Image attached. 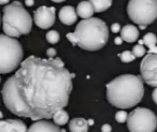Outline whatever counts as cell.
Instances as JSON below:
<instances>
[{
    "label": "cell",
    "mask_w": 157,
    "mask_h": 132,
    "mask_svg": "<svg viewBox=\"0 0 157 132\" xmlns=\"http://www.w3.org/2000/svg\"><path fill=\"white\" fill-rule=\"evenodd\" d=\"M72 90V76L60 58L29 56L2 87L8 110L33 120L50 119L63 110Z\"/></svg>",
    "instance_id": "cell-1"
},
{
    "label": "cell",
    "mask_w": 157,
    "mask_h": 132,
    "mask_svg": "<svg viewBox=\"0 0 157 132\" xmlns=\"http://www.w3.org/2000/svg\"><path fill=\"white\" fill-rule=\"evenodd\" d=\"M144 96L141 76L124 74L107 84L108 101L120 108H130L137 105Z\"/></svg>",
    "instance_id": "cell-2"
},
{
    "label": "cell",
    "mask_w": 157,
    "mask_h": 132,
    "mask_svg": "<svg viewBox=\"0 0 157 132\" xmlns=\"http://www.w3.org/2000/svg\"><path fill=\"white\" fill-rule=\"evenodd\" d=\"M67 39L73 45L90 52H95L107 44L109 40V28L100 18L90 17L83 20L75 27L74 32L67 33Z\"/></svg>",
    "instance_id": "cell-3"
},
{
    "label": "cell",
    "mask_w": 157,
    "mask_h": 132,
    "mask_svg": "<svg viewBox=\"0 0 157 132\" xmlns=\"http://www.w3.org/2000/svg\"><path fill=\"white\" fill-rule=\"evenodd\" d=\"M33 27V18L18 1L8 5L3 9L2 28L6 36L17 38L30 32Z\"/></svg>",
    "instance_id": "cell-4"
},
{
    "label": "cell",
    "mask_w": 157,
    "mask_h": 132,
    "mask_svg": "<svg viewBox=\"0 0 157 132\" xmlns=\"http://www.w3.org/2000/svg\"><path fill=\"white\" fill-rule=\"evenodd\" d=\"M23 60V48L14 38L0 35V73L7 74L18 68Z\"/></svg>",
    "instance_id": "cell-5"
},
{
    "label": "cell",
    "mask_w": 157,
    "mask_h": 132,
    "mask_svg": "<svg viewBox=\"0 0 157 132\" xmlns=\"http://www.w3.org/2000/svg\"><path fill=\"white\" fill-rule=\"evenodd\" d=\"M127 13L135 24H152L157 18V0H129Z\"/></svg>",
    "instance_id": "cell-6"
},
{
    "label": "cell",
    "mask_w": 157,
    "mask_h": 132,
    "mask_svg": "<svg viewBox=\"0 0 157 132\" xmlns=\"http://www.w3.org/2000/svg\"><path fill=\"white\" fill-rule=\"evenodd\" d=\"M127 127L130 132H154L157 128V117L148 108L137 107L127 116Z\"/></svg>",
    "instance_id": "cell-7"
},
{
    "label": "cell",
    "mask_w": 157,
    "mask_h": 132,
    "mask_svg": "<svg viewBox=\"0 0 157 132\" xmlns=\"http://www.w3.org/2000/svg\"><path fill=\"white\" fill-rule=\"evenodd\" d=\"M142 81L152 87H157V55L147 54L140 63Z\"/></svg>",
    "instance_id": "cell-8"
},
{
    "label": "cell",
    "mask_w": 157,
    "mask_h": 132,
    "mask_svg": "<svg viewBox=\"0 0 157 132\" xmlns=\"http://www.w3.org/2000/svg\"><path fill=\"white\" fill-rule=\"evenodd\" d=\"M33 21L41 29H48L55 23V8L40 7L35 11Z\"/></svg>",
    "instance_id": "cell-9"
},
{
    "label": "cell",
    "mask_w": 157,
    "mask_h": 132,
    "mask_svg": "<svg viewBox=\"0 0 157 132\" xmlns=\"http://www.w3.org/2000/svg\"><path fill=\"white\" fill-rule=\"evenodd\" d=\"M0 132H27V127L18 119L0 120Z\"/></svg>",
    "instance_id": "cell-10"
},
{
    "label": "cell",
    "mask_w": 157,
    "mask_h": 132,
    "mask_svg": "<svg viewBox=\"0 0 157 132\" xmlns=\"http://www.w3.org/2000/svg\"><path fill=\"white\" fill-rule=\"evenodd\" d=\"M27 132H61L58 126L50 121L39 120L30 126L27 129Z\"/></svg>",
    "instance_id": "cell-11"
},
{
    "label": "cell",
    "mask_w": 157,
    "mask_h": 132,
    "mask_svg": "<svg viewBox=\"0 0 157 132\" xmlns=\"http://www.w3.org/2000/svg\"><path fill=\"white\" fill-rule=\"evenodd\" d=\"M59 20L65 25L74 24L78 20V15H76L74 8L71 6H66V7L61 8L59 11Z\"/></svg>",
    "instance_id": "cell-12"
},
{
    "label": "cell",
    "mask_w": 157,
    "mask_h": 132,
    "mask_svg": "<svg viewBox=\"0 0 157 132\" xmlns=\"http://www.w3.org/2000/svg\"><path fill=\"white\" fill-rule=\"evenodd\" d=\"M121 38L123 41L129 42V43L135 42L139 38V30L133 25H126L121 28Z\"/></svg>",
    "instance_id": "cell-13"
},
{
    "label": "cell",
    "mask_w": 157,
    "mask_h": 132,
    "mask_svg": "<svg viewBox=\"0 0 157 132\" xmlns=\"http://www.w3.org/2000/svg\"><path fill=\"white\" fill-rule=\"evenodd\" d=\"M75 12L76 15H78L81 18H84V20L93 17V14L95 13L94 8L90 1H81L76 7Z\"/></svg>",
    "instance_id": "cell-14"
},
{
    "label": "cell",
    "mask_w": 157,
    "mask_h": 132,
    "mask_svg": "<svg viewBox=\"0 0 157 132\" xmlns=\"http://www.w3.org/2000/svg\"><path fill=\"white\" fill-rule=\"evenodd\" d=\"M69 130L71 132H87V120L84 118H73L69 123Z\"/></svg>",
    "instance_id": "cell-15"
},
{
    "label": "cell",
    "mask_w": 157,
    "mask_h": 132,
    "mask_svg": "<svg viewBox=\"0 0 157 132\" xmlns=\"http://www.w3.org/2000/svg\"><path fill=\"white\" fill-rule=\"evenodd\" d=\"M94 8V12L100 13L108 10L112 6V0H88Z\"/></svg>",
    "instance_id": "cell-16"
},
{
    "label": "cell",
    "mask_w": 157,
    "mask_h": 132,
    "mask_svg": "<svg viewBox=\"0 0 157 132\" xmlns=\"http://www.w3.org/2000/svg\"><path fill=\"white\" fill-rule=\"evenodd\" d=\"M52 118L56 126H63L69 121V115L65 110H59L53 115Z\"/></svg>",
    "instance_id": "cell-17"
},
{
    "label": "cell",
    "mask_w": 157,
    "mask_h": 132,
    "mask_svg": "<svg viewBox=\"0 0 157 132\" xmlns=\"http://www.w3.org/2000/svg\"><path fill=\"white\" fill-rule=\"evenodd\" d=\"M142 41H143V44H145V45L148 47V50H150V48L156 46L157 38H156V36H155L154 33L148 32V33H146V35L144 36Z\"/></svg>",
    "instance_id": "cell-18"
},
{
    "label": "cell",
    "mask_w": 157,
    "mask_h": 132,
    "mask_svg": "<svg viewBox=\"0 0 157 132\" xmlns=\"http://www.w3.org/2000/svg\"><path fill=\"white\" fill-rule=\"evenodd\" d=\"M59 39H60V36L56 30H50L46 33V40H48V43L55 44L59 41Z\"/></svg>",
    "instance_id": "cell-19"
},
{
    "label": "cell",
    "mask_w": 157,
    "mask_h": 132,
    "mask_svg": "<svg viewBox=\"0 0 157 132\" xmlns=\"http://www.w3.org/2000/svg\"><path fill=\"white\" fill-rule=\"evenodd\" d=\"M120 58L123 62L126 63V62H131V61H133L136 57H135V55L132 54V52H130V51H124V52L120 55Z\"/></svg>",
    "instance_id": "cell-20"
},
{
    "label": "cell",
    "mask_w": 157,
    "mask_h": 132,
    "mask_svg": "<svg viewBox=\"0 0 157 132\" xmlns=\"http://www.w3.org/2000/svg\"><path fill=\"white\" fill-rule=\"evenodd\" d=\"M145 48L143 47V45H139L137 44L136 46H133L132 48V54L135 55V57H142L143 55H145Z\"/></svg>",
    "instance_id": "cell-21"
},
{
    "label": "cell",
    "mask_w": 157,
    "mask_h": 132,
    "mask_svg": "<svg viewBox=\"0 0 157 132\" xmlns=\"http://www.w3.org/2000/svg\"><path fill=\"white\" fill-rule=\"evenodd\" d=\"M127 116H128V114L125 111H118L115 114V119L120 123H124L127 121Z\"/></svg>",
    "instance_id": "cell-22"
},
{
    "label": "cell",
    "mask_w": 157,
    "mask_h": 132,
    "mask_svg": "<svg viewBox=\"0 0 157 132\" xmlns=\"http://www.w3.org/2000/svg\"><path fill=\"white\" fill-rule=\"evenodd\" d=\"M111 31H112V32H114V33H117L118 31H121L120 24H118V23H114V24L111 26Z\"/></svg>",
    "instance_id": "cell-23"
},
{
    "label": "cell",
    "mask_w": 157,
    "mask_h": 132,
    "mask_svg": "<svg viewBox=\"0 0 157 132\" xmlns=\"http://www.w3.org/2000/svg\"><path fill=\"white\" fill-rule=\"evenodd\" d=\"M112 127L109 125V123H105V125L101 127V131L102 132H111Z\"/></svg>",
    "instance_id": "cell-24"
},
{
    "label": "cell",
    "mask_w": 157,
    "mask_h": 132,
    "mask_svg": "<svg viewBox=\"0 0 157 132\" xmlns=\"http://www.w3.org/2000/svg\"><path fill=\"white\" fill-rule=\"evenodd\" d=\"M46 54H48V56L50 57V58H53V57L56 55V51H55L54 48H48V50L46 51Z\"/></svg>",
    "instance_id": "cell-25"
},
{
    "label": "cell",
    "mask_w": 157,
    "mask_h": 132,
    "mask_svg": "<svg viewBox=\"0 0 157 132\" xmlns=\"http://www.w3.org/2000/svg\"><path fill=\"white\" fill-rule=\"evenodd\" d=\"M152 98H153V101L157 104V87H155V89L153 90V93H152Z\"/></svg>",
    "instance_id": "cell-26"
},
{
    "label": "cell",
    "mask_w": 157,
    "mask_h": 132,
    "mask_svg": "<svg viewBox=\"0 0 157 132\" xmlns=\"http://www.w3.org/2000/svg\"><path fill=\"white\" fill-rule=\"evenodd\" d=\"M147 53H148V54H154V55H157V45H156V46H154V47H152V48H150Z\"/></svg>",
    "instance_id": "cell-27"
},
{
    "label": "cell",
    "mask_w": 157,
    "mask_h": 132,
    "mask_svg": "<svg viewBox=\"0 0 157 132\" xmlns=\"http://www.w3.org/2000/svg\"><path fill=\"white\" fill-rule=\"evenodd\" d=\"M114 42H115L116 45H121V44L123 43V40H122V38H121V37H117V38H115V39H114Z\"/></svg>",
    "instance_id": "cell-28"
},
{
    "label": "cell",
    "mask_w": 157,
    "mask_h": 132,
    "mask_svg": "<svg viewBox=\"0 0 157 132\" xmlns=\"http://www.w3.org/2000/svg\"><path fill=\"white\" fill-rule=\"evenodd\" d=\"M26 5L28 6V7H31V6L33 5V0H26Z\"/></svg>",
    "instance_id": "cell-29"
},
{
    "label": "cell",
    "mask_w": 157,
    "mask_h": 132,
    "mask_svg": "<svg viewBox=\"0 0 157 132\" xmlns=\"http://www.w3.org/2000/svg\"><path fill=\"white\" fill-rule=\"evenodd\" d=\"M10 0H0V5H6V3L9 2Z\"/></svg>",
    "instance_id": "cell-30"
},
{
    "label": "cell",
    "mask_w": 157,
    "mask_h": 132,
    "mask_svg": "<svg viewBox=\"0 0 157 132\" xmlns=\"http://www.w3.org/2000/svg\"><path fill=\"white\" fill-rule=\"evenodd\" d=\"M54 2H63V1H66V0H52Z\"/></svg>",
    "instance_id": "cell-31"
},
{
    "label": "cell",
    "mask_w": 157,
    "mask_h": 132,
    "mask_svg": "<svg viewBox=\"0 0 157 132\" xmlns=\"http://www.w3.org/2000/svg\"><path fill=\"white\" fill-rule=\"evenodd\" d=\"M139 45H143V41L142 40H139Z\"/></svg>",
    "instance_id": "cell-32"
},
{
    "label": "cell",
    "mask_w": 157,
    "mask_h": 132,
    "mask_svg": "<svg viewBox=\"0 0 157 132\" xmlns=\"http://www.w3.org/2000/svg\"><path fill=\"white\" fill-rule=\"evenodd\" d=\"M140 28H141V29H145L146 27L145 26H140Z\"/></svg>",
    "instance_id": "cell-33"
}]
</instances>
